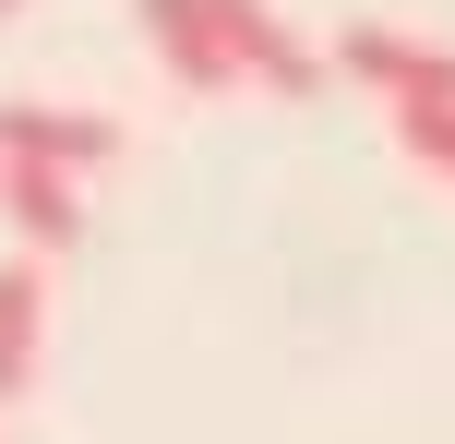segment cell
<instances>
[{
  "mask_svg": "<svg viewBox=\"0 0 455 444\" xmlns=\"http://www.w3.org/2000/svg\"><path fill=\"white\" fill-rule=\"evenodd\" d=\"M144 48L168 61V85L228 96V85H275V96H312L323 85V48H299L264 0H132Z\"/></svg>",
  "mask_w": 455,
  "mask_h": 444,
  "instance_id": "1",
  "label": "cell"
},
{
  "mask_svg": "<svg viewBox=\"0 0 455 444\" xmlns=\"http://www.w3.org/2000/svg\"><path fill=\"white\" fill-rule=\"evenodd\" d=\"M336 72L371 85L384 109H455V48H419V36H395V24H347Z\"/></svg>",
  "mask_w": 455,
  "mask_h": 444,
  "instance_id": "2",
  "label": "cell"
},
{
  "mask_svg": "<svg viewBox=\"0 0 455 444\" xmlns=\"http://www.w3.org/2000/svg\"><path fill=\"white\" fill-rule=\"evenodd\" d=\"M0 157H24V168H108L120 157V120L108 109H48V96H0Z\"/></svg>",
  "mask_w": 455,
  "mask_h": 444,
  "instance_id": "3",
  "label": "cell"
},
{
  "mask_svg": "<svg viewBox=\"0 0 455 444\" xmlns=\"http://www.w3.org/2000/svg\"><path fill=\"white\" fill-rule=\"evenodd\" d=\"M0 216H12L36 253H72L84 240V205H72V168H24V157H0Z\"/></svg>",
  "mask_w": 455,
  "mask_h": 444,
  "instance_id": "4",
  "label": "cell"
},
{
  "mask_svg": "<svg viewBox=\"0 0 455 444\" xmlns=\"http://www.w3.org/2000/svg\"><path fill=\"white\" fill-rule=\"evenodd\" d=\"M36 336H48V277L36 264H0V397L36 384Z\"/></svg>",
  "mask_w": 455,
  "mask_h": 444,
  "instance_id": "5",
  "label": "cell"
},
{
  "mask_svg": "<svg viewBox=\"0 0 455 444\" xmlns=\"http://www.w3.org/2000/svg\"><path fill=\"white\" fill-rule=\"evenodd\" d=\"M395 144H408L432 181H455V109H395Z\"/></svg>",
  "mask_w": 455,
  "mask_h": 444,
  "instance_id": "6",
  "label": "cell"
},
{
  "mask_svg": "<svg viewBox=\"0 0 455 444\" xmlns=\"http://www.w3.org/2000/svg\"><path fill=\"white\" fill-rule=\"evenodd\" d=\"M0 12H24V0H0Z\"/></svg>",
  "mask_w": 455,
  "mask_h": 444,
  "instance_id": "7",
  "label": "cell"
}]
</instances>
